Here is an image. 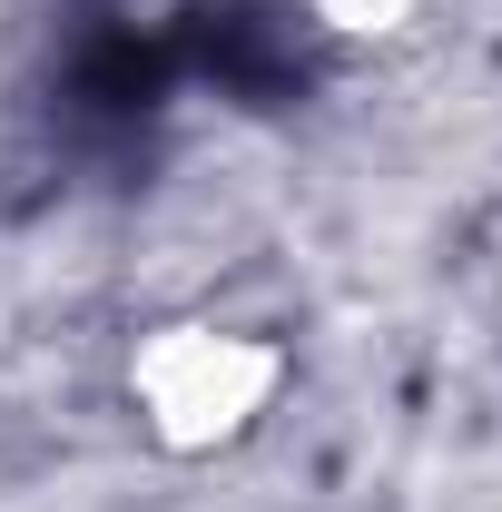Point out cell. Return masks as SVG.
I'll return each instance as SVG.
<instances>
[{"label": "cell", "instance_id": "6da1fadb", "mask_svg": "<svg viewBox=\"0 0 502 512\" xmlns=\"http://www.w3.org/2000/svg\"><path fill=\"white\" fill-rule=\"evenodd\" d=\"M296 384V355L266 335V325H237V316H158L128 335L119 355V404L128 424L148 434V453L168 463H217L266 434V414L286 404Z\"/></svg>", "mask_w": 502, "mask_h": 512}, {"label": "cell", "instance_id": "7a4b0ae2", "mask_svg": "<svg viewBox=\"0 0 502 512\" xmlns=\"http://www.w3.org/2000/svg\"><path fill=\"white\" fill-rule=\"evenodd\" d=\"M306 20L325 40H345V50H394L424 20V0H306Z\"/></svg>", "mask_w": 502, "mask_h": 512}]
</instances>
